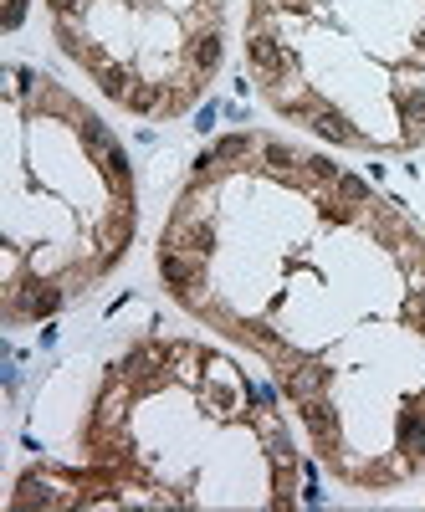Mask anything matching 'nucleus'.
<instances>
[{
  "mask_svg": "<svg viewBox=\"0 0 425 512\" xmlns=\"http://www.w3.org/2000/svg\"><path fill=\"white\" fill-rule=\"evenodd\" d=\"M26 6H31V0H6V31H16L26 21Z\"/></svg>",
  "mask_w": 425,
  "mask_h": 512,
  "instance_id": "6",
  "label": "nucleus"
},
{
  "mask_svg": "<svg viewBox=\"0 0 425 512\" xmlns=\"http://www.w3.org/2000/svg\"><path fill=\"white\" fill-rule=\"evenodd\" d=\"M134 236L139 180L123 139L67 82L31 62H11L0 323H52L129 262Z\"/></svg>",
  "mask_w": 425,
  "mask_h": 512,
  "instance_id": "3",
  "label": "nucleus"
},
{
  "mask_svg": "<svg viewBox=\"0 0 425 512\" xmlns=\"http://www.w3.org/2000/svg\"><path fill=\"white\" fill-rule=\"evenodd\" d=\"M241 52L297 134L349 154L425 144V0H246Z\"/></svg>",
  "mask_w": 425,
  "mask_h": 512,
  "instance_id": "4",
  "label": "nucleus"
},
{
  "mask_svg": "<svg viewBox=\"0 0 425 512\" xmlns=\"http://www.w3.org/2000/svg\"><path fill=\"white\" fill-rule=\"evenodd\" d=\"M277 384L190 333H134L98 359L62 451H36L11 507L47 512H292L308 461Z\"/></svg>",
  "mask_w": 425,
  "mask_h": 512,
  "instance_id": "2",
  "label": "nucleus"
},
{
  "mask_svg": "<svg viewBox=\"0 0 425 512\" xmlns=\"http://www.w3.org/2000/svg\"><path fill=\"white\" fill-rule=\"evenodd\" d=\"M164 297L251 354L318 466L385 497L425 472V226L323 149L205 144L154 241Z\"/></svg>",
  "mask_w": 425,
  "mask_h": 512,
  "instance_id": "1",
  "label": "nucleus"
},
{
  "mask_svg": "<svg viewBox=\"0 0 425 512\" xmlns=\"http://www.w3.org/2000/svg\"><path fill=\"white\" fill-rule=\"evenodd\" d=\"M57 52L144 123L205 103L226 62V0H47Z\"/></svg>",
  "mask_w": 425,
  "mask_h": 512,
  "instance_id": "5",
  "label": "nucleus"
}]
</instances>
